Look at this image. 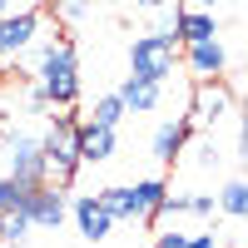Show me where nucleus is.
Returning a JSON list of instances; mask_svg holds the SVG:
<instances>
[{"label": "nucleus", "mask_w": 248, "mask_h": 248, "mask_svg": "<svg viewBox=\"0 0 248 248\" xmlns=\"http://www.w3.org/2000/svg\"><path fill=\"white\" fill-rule=\"evenodd\" d=\"M174 40H179V45H199V40H218V20H214V10H194V5L174 10Z\"/></svg>", "instance_id": "11"}, {"label": "nucleus", "mask_w": 248, "mask_h": 248, "mask_svg": "<svg viewBox=\"0 0 248 248\" xmlns=\"http://www.w3.org/2000/svg\"><path fill=\"white\" fill-rule=\"evenodd\" d=\"M40 35V10H10L0 15V60H15L35 45Z\"/></svg>", "instance_id": "7"}, {"label": "nucleus", "mask_w": 248, "mask_h": 248, "mask_svg": "<svg viewBox=\"0 0 248 248\" xmlns=\"http://www.w3.org/2000/svg\"><path fill=\"white\" fill-rule=\"evenodd\" d=\"M184 65L194 70V79H223L229 50H223L218 40H199V45H184Z\"/></svg>", "instance_id": "9"}, {"label": "nucleus", "mask_w": 248, "mask_h": 248, "mask_svg": "<svg viewBox=\"0 0 248 248\" xmlns=\"http://www.w3.org/2000/svg\"><path fill=\"white\" fill-rule=\"evenodd\" d=\"M139 10H169V0H134Z\"/></svg>", "instance_id": "22"}, {"label": "nucleus", "mask_w": 248, "mask_h": 248, "mask_svg": "<svg viewBox=\"0 0 248 248\" xmlns=\"http://www.w3.org/2000/svg\"><path fill=\"white\" fill-rule=\"evenodd\" d=\"M233 114V90L223 85V79H199L194 85V119L189 124H203V129H214Z\"/></svg>", "instance_id": "6"}, {"label": "nucleus", "mask_w": 248, "mask_h": 248, "mask_svg": "<svg viewBox=\"0 0 248 248\" xmlns=\"http://www.w3.org/2000/svg\"><path fill=\"white\" fill-rule=\"evenodd\" d=\"M164 194H169V184H164V179H139V184H129L134 218H154V209L164 203Z\"/></svg>", "instance_id": "14"}, {"label": "nucleus", "mask_w": 248, "mask_h": 248, "mask_svg": "<svg viewBox=\"0 0 248 248\" xmlns=\"http://www.w3.org/2000/svg\"><path fill=\"white\" fill-rule=\"evenodd\" d=\"M55 5H60V15H65V20H79V15L94 5V0H55Z\"/></svg>", "instance_id": "19"}, {"label": "nucleus", "mask_w": 248, "mask_h": 248, "mask_svg": "<svg viewBox=\"0 0 248 248\" xmlns=\"http://www.w3.org/2000/svg\"><path fill=\"white\" fill-rule=\"evenodd\" d=\"M184 248H218V233H214V229H199V233L184 238Z\"/></svg>", "instance_id": "18"}, {"label": "nucleus", "mask_w": 248, "mask_h": 248, "mask_svg": "<svg viewBox=\"0 0 248 248\" xmlns=\"http://www.w3.org/2000/svg\"><path fill=\"white\" fill-rule=\"evenodd\" d=\"M75 149H79V164H105L114 154V129H105V124H75Z\"/></svg>", "instance_id": "10"}, {"label": "nucleus", "mask_w": 248, "mask_h": 248, "mask_svg": "<svg viewBox=\"0 0 248 248\" xmlns=\"http://www.w3.org/2000/svg\"><path fill=\"white\" fill-rule=\"evenodd\" d=\"M70 214V194L60 189V184H35L30 199H25V218H30V229H60Z\"/></svg>", "instance_id": "5"}, {"label": "nucleus", "mask_w": 248, "mask_h": 248, "mask_svg": "<svg viewBox=\"0 0 248 248\" xmlns=\"http://www.w3.org/2000/svg\"><path fill=\"white\" fill-rule=\"evenodd\" d=\"M184 238H189V233H179V229H164V233L154 238V248H184Z\"/></svg>", "instance_id": "20"}, {"label": "nucleus", "mask_w": 248, "mask_h": 248, "mask_svg": "<svg viewBox=\"0 0 248 248\" xmlns=\"http://www.w3.org/2000/svg\"><path fill=\"white\" fill-rule=\"evenodd\" d=\"M0 179L15 184H45V154H40V134L30 129H5L0 134Z\"/></svg>", "instance_id": "2"}, {"label": "nucleus", "mask_w": 248, "mask_h": 248, "mask_svg": "<svg viewBox=\"0 0 248 248\" xmlns=\"http://www.w3.org/2000/svg\"><path fill=\"white\" fill-rule=\"evenodd\" d=\"M119 105H124V114H149V109H159V85L129 75V79L119 85Z\"/></svg>", "instance_id": "13"}, {"label": "nucleus", "mask_w": 248, "mask_h": 248, "mask_svg": "<svg viewBox=\"0 0 248 248\" xmlns=\"http://www.w3.org/2000/svg\"><path fill=\"white\" fill-rule=\"evenodd\" d=\"M70 214H75L79 233H85L90 243H105V238L114 233V218L99 209V199H94V194H75V199H70Z\"/></svg>", "instance_id": "8"}, {"label": "nucleus", "mask_w": 248, "mask_h": 248, "mask_svg": "<svg viewBox=\"0 0 248 248\" xmlns=\"http://www.w3.org/2000/svg\"><path fill=\"white\" fill-rule=\"evenodd\" d=\"M35 90L45 94L50 109H70L79 99V60L70 40H45L35 50Z\"/></svg>", "instance_id": "1"}, {"label": "nucleus", "mask_w": 248, "mask_h": 248, "mask_svg": "<svg viewBox=\"0 0 248 248\" xmlns=\"http://www.w3.org/2000/svg\"><path fill=\"white\" fill-rule=\"evenodd\" d=\"M55 124L40 134V154H45V184L70 189V179L79 169V149H75V119L70 114H50Z\"/></svg>", "instance_id": "4"}, {"label": "nucleus", "mask_w": 248, "mask_h": 248, "mask_svg": "<svg viewBox=\"0 0 248 248\" xmlns=\"http://www.w3.org/2000/svg\"><path fill=\"white\" fill-rule=\"evenodd\" d=\"M179 65V40L169 30H149L129 45V75L134 79H149V85H164Z\"/></svg>", "instance_id": "3"}, {"label": "nucleus", "mask_w": 248, "mask_h": 248, "mask_svg": "<svg viewBox=\"0 0 248 248\" xmlns=\"http://www.w3.org/2000/svg\"><path fill=\"white\" fill-rule=\"evenodd\" d=\"M179 5H194V10H214V5H223V0H179Z\"/></svg>", "instance_id": "21"}, {"label": "nucleus", "mask_w": 248, "mask_h": 248, "mask_svg": "<svg viewBox=\"0 0 248 248\" xmlns=\"http://www.w3.org/2000/svg\"><path fill=\"white\" fill-rule=\"evenodd\" d=\"M218 209L229 214V218H243V214H248V189H243V179H229V184H223Z\"/></svg>", "instance_id": "15"}, {"label": "nucleus", "mask_w": 248, "mask_h": 248, "mask_svg": "<svg viewBox=\"0 0 248 248\" xmlns=\"http://www.w3.org/2000/svg\"><path fill=\"white\" fill-rule=\"evenodd\" d=\"M15 10V0H0V15H10Z\"/></svg>", "instance_id": "23"}, {"label": "nucleus", "mask_w": 248, "mask_h": 248, "mask_svg": "<svg viewBox=\"0 0 248 248\" xmlns=\"http://www.w3.org/2000/svg\"><path fill=\"white\" fill-rule=\"evenodd\" d=\"M184 144H189V119H164L159 129H154V159L159 164H174L179 154H184Z\"/></svg>", "instance_id": "12"}, {"label": "nucleus", "mask_w": 248, "mask_h": 248, "mask_svg": "<svg viewBox=\"0 0 248 248\" xmlns=\"http://www.w3.org/2000/svg\"><path fill=\"white\" fill-rule=\"evenodd\" d=\"M30 199V184H15V179H0V218L5 214H15L20 203Z\"/></svg>", "instance_id": "16"}, {"label": "nucleus", "mask_w": 248, "mask_h": 248, "mask_svg": "<svg viewBox=\"0 0 248 248\" xmlns=\"http://www.w3.org/2000/svg\"><path fill=\"white\" fill-rule=\"evenodd\" d=\"M119 119H124V105H119V94H105V99H94V124H105V129H119Z\"/></svg>", "instance_id": "17"}]
</instances>
